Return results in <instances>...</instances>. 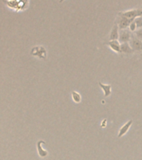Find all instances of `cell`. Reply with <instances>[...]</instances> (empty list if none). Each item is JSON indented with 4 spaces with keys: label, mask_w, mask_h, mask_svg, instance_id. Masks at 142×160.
<instances>
[{
    "label": "cell",
    "mask_w": 142,
    "mask_h": 160,
    "mask_svg": "<svg viewBox=\"0 0 142 160\" xmlns=\"http://www.w3.org/2000/svg\"><path fill=\"white\" fill-rule=\"evenodd\" d=\"M119 26L117 24H115L113 26V28L112 29V32H111V34H110V40L111 41H113V40H117L119 39Z\"/></svg>",
    "instance_id": "cell-5"
},
{
    "label": "cell",
    "mask_w": 142,
    "mask_h": 160,
    "mask_svg": "<svg viewBox=\"0 0 142 160\" xmlns=\"http://www.w3.org/2000/svg\"><path fill=\"white\" fill-rule=\"evenodd\" d=\"M72 98H73V100L77 104H80L81 101V94L79 93H77V91H73L72 93Z\"/></svg>",
    "instance_id": "cell-12"
},
{
    "label": "cell",
    "mask_w": 142,
    "mask_h": 160,
    "mask_svg": "<svg viewBox=\"0 0 142 160\" xmlns=\"http://www.w3.org/2000/svg\"><path fill=\"white\" fill-rule=\"evenodd\" d=\"M131 48L134 50H142V42L139 39H133L131 40Z\"/></svg>",
    "instance_id": "cell-8"
},
{
    "label": "cell",
    "mask_w": 142,
    "mask_h": 160,
    "mask_svg": "<svg viewBox=\"0 0 142 160\" xmlns=\"http://www.w3.org/2000/svg\"><path fill=\"white\" fill-rule=\"evenodd\" d=\"M43 143H46L43 140H39L37 143V153H38V155L40 156L41 158H46L48 154V153H47V150H45V149H42V144Z\"/></svg>",
    "instance_id": "cell-4"
},
{
    "label": "cell",
    "mask_w": 142,
    "mask_h": 160,
    "mask_svg": "<svg viewBox=\"0 0 142 160\" xmlns=\"http://www.w3.org/2000/svg\"><path fill=\"white\" fill-rule=\"evenodd\" d=\"M135 22L136 23L137 28H142V17H138L136 18Z\"/></svg>",
    "instance_id": "cell-13"
},
{
    "label": "cell",
    "mask_w": 142,
    "mask_h": 160,
    "mask_svg": "<svg viewBox=\"0 0 142 160\" xmlns=\"http://www.w3.org/2000/svg\"><path fill=\"white\" fill-rule=\"evenodd\" d=\"M46 50L43 47H35V48L32 50L31 52V54L32 55H34V56H37L40 59H44L46 58Z\"/></svg>",
    "instance_id": "cell-2"
},
{
    "label": "cell",
    "mask_w": 142,
    "mask_h": 160,
    "mask_svg": "<svg viewBox=\"0 0 142 160\" xmlns=\"http://www.w3.org/2000/svg\"><path fill=\"white\" fill-rule=\"evenodd\" d=\"M99 85L100 87L101 88V89L103 90L104 92V96L105 97H109L111 95V93H112V86L110 84H104L102 83H99Z\"/></svg>",
    "instance_id": "cell-9"
},
{
    "label": "cell",
    "mask_w": 142,
    "mask_h": 160,
    "mask_svg": "<svg viewBox=\"0 0 142 160\" xmlns=\"http://www.w3.org/2000/svg\"><path fill=\"white\" fill-rule=\"evenodd\" d=\"M136 28H137L136 23V22H135V21H133V22L131 23V25H130V29H131V31H135V30H136Z\"/></svg>",
    "instance_id": "cell-15"
},
{
    "label": "cell",
    "mask_w": 142,
    "mask_h": 160,
    "mask_svg": "<svg viewBox=\"0 0 142 160\" xmlns=\"http://www.w3.org/2000/svg\"><path fill=\"white\" fill-rule=\"evenodd\" d=\"M133 22V20L129 19V18H126L125 17H121L120 22H119V28L120 29H124V28H126L127 27L131 25V23Z\"/></svg>",
    "instance_id": "cell-7"
},
{
    "label": "cell",
    "mask_w": 142,
    "mask_h": 160,
    "mask_svg": "<svg viewBox=\"0 0 142 160\" xmlns=\"http://www.w3.org/2000/svg\"><path fill=\"white\" fill-rule=\"evenodd\" d=\"M63 1H65V0H60V1H59V3H62Z\"/></svg>",
    "instance_id": "cell-16"
},
{
    "label": "cell",
    "mask_w": 142,
    "mask_h": 160,
    "mask_svg": "<svg viewBox=\"0 0 142 160\" xmlns=\"http://www.w3.org/2000/svg\"><path fill=\"white\" fill-rule=\"evenodd\" d=\"M132 124H133V121L130 120V121H128L126 124H124V125L120 128V131H119V133H118V138H121L122 136H124L126 133L128 132L129 129H131V125H132Z\"/></svg>",
    "instance_id": "cell-3"
},
{
    "label": "cell",
    "mask_w": 142,
    "mask_h": 160,
    "mask_svg": "<svg viewBox=\"0 0 142 160\" xmlns=\"http://www.w3.org/2000/svg\"><path fill=\"white\" fill-rule=\"evenodd\" d=\"M120 16L129 18V19L133 20L136 17H139L140 16V10L134 9V10H129V11L124 12V13H120Z\"/></svg>",
    "instance_id": "cell-1"
},
{
    "label": "cell",
    "mask_w": 142,
    "mask_h": 160,
    "mask_svg": "<svg viewBox=\"0 0 142 160\" xmlns=\"http://www.w3.org/2000/svg\"><path fill=\"white\" fill-rule=\"evenodd\" d=\"M107 45H108L110 48H112V50L115 51V52H116V53H120V52H121V49H120V45L117 40L110 41L109 43H107Z\"/></svg>",
    "instance_id": "cell-6"
},
{
    "label": "cell",
    "mask_w": 142,
    "mask_h": 160,
    "mask_svg": "<svg viewBox=\"0 0 142 160\" xmlns=\"http://www.w3.org/2000/svg\"><path fill=\"white\" fill-rule=\"evenodd\" d=\"M120 41L122 43H126L127 41L130 40L131 39V34L129 33L128 31H126V30H123L121 32V34H120Z\"/></svg>",
    "instance_id": "cell-10"
},
{
    "label": "cell",
    "mask_w": 142,
    "mask_h": 160,
    "mask_svg": "<svg viewBox=\"0 0 142 160\" xmlns=\"http://www.w3.org/2000/svg\"><path fill=\"white\" fill-rule=\"evenodd\" d=\"M120 49L122 53H131L133 51V48H131L127 43H123L122 44L120 45Z\"/></svg>",
    "instance_id": "cell-11"
},
{
    "label": "cell",
    "mask_w": 142,
    "mask_h": 160,
    "mask_svg": "<svg viewBox=\"0 0 142 160\" xmlns=\"http://www.w3.org/2000/svg\"><path fill=\"white\" fill-rule=\"evenodd\" d=\"M136 35L137 39H142V28H140L138 31L136 32Z\"/></svg>",
    "instance_id": "cell-14"
}]
</instances>
